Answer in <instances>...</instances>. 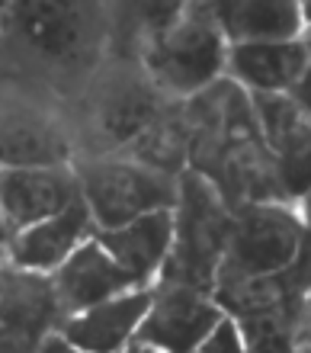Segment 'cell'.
Returning a JSON list of instances; mask_svg holds the SVG:
<instances>
[{
  "label": "cell",
  "mask_w": 311,
  "mask_h": 353,
  "mask_svg": "<svg viewBox=\"0 0 311 353\" xmlns=\"http://www.w3.org/2000/svg\"><path fill=\"white\" fill-rule=\"evenodd\" d=\"M234 215L225 205L215 186L196 170L177 176V215L174 244L164 261V283L212 292L225 251H228Z\"/></svg>",
  "instance_id": "cell-1"
},
{
  "label": "cell",
  "mask_w": 311,
  "mask_h": 353,
  "mask_svg": "<svg viewBox=\"0 0 311 353\" xmlns=\"http://www.w3.org/2000/svg\"><path fill=\"white\" fill-rule=\"evenodd\" d=\"M77 183H81V196L90 209L93 225L100 232H112L141 215L177 205V176L157 174L135 161H81Z\"/></svg>",
  "instance_id": "cell-2"
},
{
  "label": "cell",
  "mask_w": 311,
  "mask_h": 353,
  "mask_svg": "<svg viewBox=\"0 0 311 353\" xmlns=\"http://www.w3.org/2000/svg\"><path fill=\"white\" fill-rule=\"evenodd\" d=\"M192 17L177 19L170 29L161 36L148 39L145 65L151 71L157 87L170 93H202L205 87L215 84L219 71L225 68V36L212 23L209 10L192 7Z\"/></svg>",
  "instance_id": "cell-3"
},
{
  "label": "cell",
  "mask_w": 311,
  "mask_h": 353,
  "mask_svg": "<svg viewBox=\"0 0 311 353\" xmlns=\"http://www.w3.org/2000/svg\"><path fill=\"white\" fill-rule=\"evenodd\" d=\"M302 225L289 209L273 203L244 205L234 215L221 267L241 276H276L299 257Z\"/></svg>",
  "instance_id": "cell-4"
},
{
  "label": "cell",
  "mask_w": 311,
  "mask_h": 353,
  "mask_svg": "<svg viewBox=\"0 0 311 353\" xmlns=\"http://www.w3.org/2000/svg\"><path fill=\"white\" fill-rule=\"evenodd\" d=\"M221 318V308L212 305L202 292L177 283H161L148 315L135 331V341L164 353H196Z\"/></svg>",
  "instance_id": "cell-5"
},
{
  "label": "cell",
  "mask_w": 311,
  "mask_h": 353,
  "mask_svg": "<svg viewBox=\"0 0 311 353\" xmlns=\"http://www.w3.org/2000/svg\"><path fill=\"white\" fill-rule=\"evenodd\" d=\"M81 196L77 174L68 168H29V170H0V219L10 234H19Z\"/></svg>",
  "instance_id": "cell-6"
},
{
  "label": "cell",
  "mask_w": 311,
  "mask_h": 353,
  "mask_svg": "<svg viewBox=\"0 0 311 353\" xmlns=\"http://www.w3.org/2000/svg\"><path fill=\"white\" fill-rule=\"evenodd\" d=\"M10 23L32 55L55 65L77 61L93 42V19L74 3H19Z\"/></svg>",
  "instance_id": "cell-7"
},
{
  "label": "cell",
  "mask_w": 311,
  "mask_h": 353,
  "mask_svg": "<svg viewBox=\"0 0 311 353\" xmlns=\"http://www.w3.org/2000/svg\"><path fill=\"white\" fill-rule=\"evenodd\" d=\"M52 283H55V296L64 318L87 312L100 302H110L116 296H126L135 286V279L103 251L100 241H83L55 270Z\"/></svg>",
  "instance_id": "cell-8"
},
{
  "label": "cell",
  "mask_w": 311,
  "mask_h": 353,
  "mask_svg": "<svg viewBox=\"0 0 311 353\" xmlns=\"http://www.w3.org/2000/svg\"><path fill=\"white\" fill-rule=\"evenodd\" d=\"M151 302H154V289H132L126 296L100 302L87 312L68 315L61 321V337L87 353H116L126 347L128 337H135Z\"/></svg>",
  "instance_id": "cell-9"
},
{
  "label": "cell",
  "mask_w": 311,
  "mask_h": 353,
  "mask_svg": "<svg viewBox=\"0 0 311 353\" xmlns=\"http://www.w3.org/2000/svg\"><path fill=\"white\" fill-rule=\"evenodd\" d=\"M90 232H93L90 209L83 203V196H77L58 215L13 234V241H10V267L32 270V273L58 270Z\"/></svg>",
  "instance_id": "cell-10"
},
{
  "label": "cell",
  "mask_w": 311,
  "mask_h": 353,
  "mask_svg": "<svg viewBox=\"0 0 311 353\" xmlns=\"http://www.w3.org/2000/svg\"><path fill=\"white\" fill-rule=\"evenodd\" d=\"M164 116L161 90L145 81H116L103 87L97 110H93V132L106 148H122L145 135ZM103 148V151H106Z\"/></svg>",
  "instance_id": "cell-11"
},
{
  "label": "cell",
  "mask_w": 311,
  "mask_h": 353,
  "mask_svg": "<svg viewBox=\"0 0 311 353\" xmlns=\"http://www.w3.org/2000/svg\"><path fill=\"white\" fill-rule=\"evenodd\" d=\"M97 241L103 251L135 279V286L148 283L157 270L164 267L170 244H174V209L141 215L135 222L112 228V232H97Z\"/></svg>",
  "instance_id": "cell-12"
},
{
  "label": "cell",
  "mask_w": 311,
  "mask_h": 353,
  "mask_svg": "<svg viewBox=\"0 0 311 353\" xmlns=\"http://www.w3.org/2000/svg\"><path fill=\"white\" fill-rule=\"evenodd\" d=\"M231 77L254 93H292L308 65V46L292 42H244L225 58Z\"/></svg>",
  "instance_id": "cell-13"
},
{
  "label": "cell",
  "mask_w": 311,
  "mask_h": 353,
  "mask_svg": "<svg viewBox=\"0 0 311 353\" xmlns=\"http://www.w3.org/2000/svg\"><path fill=\"white\" fill-rule=\"evenodd\" d=\"M68 141L55 122L29 112L0 116V164L3 170L29 168H64Z\"/></svg>",
  "instance_id": "cell-14"
},
{
  "label": "cell",
  "mask_w": 311,
  "mask_h": 353,
  "mask_svg": "<svg viewBox=\"0 0 311 353\" xmlns=\"http://www.w3.org/2000/svg\"><path fill=\"white\" fill-rule=\"evenodd\" d=\"M209 17L225 39L244 42H292L302 29V7L295 3H209Z\"/></svg>",
  "instance_id": "cell-15"
},
{
  "label": "cell",
  "mask_w": 311,
  "mask_h": 353,
  "mask_svg": "<svg viewBox=\"0 0 311 353\" xmlns=\"http://www.w3.org/2000/svg\"><path fill=\"white\" fill-rule=\"evenodd\" d=\"M270 154L283 196L302 199L311 190V122L302 119Z\"/></svg>",
  "instance_id": "cell-16"
},
{
  "label": "cell",
  "mask_w": 311,
  "mask_h": 353,
  "mask_svg": "<svg viewBox=\"0 0 311 353\" xmlns=\"http://www.w3.org/2000/svg\"><path fill=\"white\" fill-rule=\"evenodd\" d=\"M241 341L248 353H292V337L283 315H250L241 318Z\"/></svg>",
  "instance_id": "cell-17"
},
{
  "label": "cell",
  "mask_w": 311,
  "mask_h": 353,
  "mask_svg": "<svg viewBox=\"0 0 311 353\" xmlns=\"http://www.w3.org/2000/svg\"><path fill=\"white\" fill-rule=\"evenodd\" d=\"M199 353H248V350H244L238 325H234L231 318H221L219 325H215V331L202 341Z\"/></svg>",
  "instance_id": "cell-18"
},
{
  "label": "cell",
  "mask_w": 311,
  "mask_h": 353,
  "mask_svg": "<svg viewBox=\"0 0 311 353\" xmlns=\"http://www.w3.org/2000/svg\"><path fill=\"white\" fill-rule=\"evenodd\" d=\"M292 100L299 103V110L305 116H311V42H308V65H305V74L299 77V84L292 87Z\"/></svg>",
  "instance_id": "cell-19"
},
{
  "label": "cell",
  "mask_w": 311,
  "mask_h": 353,
  "mask_svg": "<svg viewBox=\"0 0 311 353\" xmlns=\"http://www.w3.org/2000/svg\"><path fill=\"white\" fill-rule=\"evenodd\" d=\"M39 353H87V350H81V347L68 344L61 334H52V337H46V341H42Z\"/></svg>",
  "instance_id": "cell-20"
},
{
  "label": "cell",
  "mask_w": 311,
  "mask_h": 353,
  "mask_svg": "<svg viewBox=\"0 0 311 353\" xmlns=\"http://www.w3.org/2000/svg\"><path fill=\"white\" fill-rule=\"evenodd\" d=\"M302 219H305V225H308V232H311V190L302 196Z\"/></svg>",
  "instance_id": "cell-21"
},
{
  "label": "cell",
  "mask_w": 311,
  "mask_h": 353,
  "mask_svg": "<svg viewBox=\"0 0 311 353\" xmlns=\"http://www.w3.org/2000/svg\"><path fill=\"white\" fill-rule=\"evenodd\" d=\"M126 353H164V350H157V347H148V344H138V341H135V344L128 347Z\"/></svg>",
  "instance_id": "cell-22"
},
{
  "label": "cell",
  "mask_w": 311,
  "mask_h": 353,
  "mask_svg": "<svg viewBox=\"0 0 311 353\" xmlns=\"http://www.w3.org/2000/svg\"><path fill=\"white\" fill-rule=\"evenodd\" d=\"M10 232H7V225H3V219H0V244H7Z\"/></svg>",
  "instance_id": "cell-23"
}]
</instances>
